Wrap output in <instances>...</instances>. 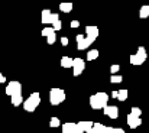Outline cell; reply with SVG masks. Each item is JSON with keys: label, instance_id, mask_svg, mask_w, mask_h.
Segmentation results:
<instances>
[{"label": "cell", "instance_id": "obj_18", "mask_svg": "<svg viewBox=\"0 0 149 133\" xmlns=\"http://www.w3.org/2000/svg\"><path fill=\"white\" fill-rule=\"evenodd\" d=\"M139 17H141V19L149 17V6L148 4H143V6L141 7V10H139Z\"/></svg>", "mask_w": 149, "mask_h": 133}, {"label": "cell", "instance_id": "obj_7", "mask_svg": "<svg viewBox=\"0 0 149 133\" xmlns=\"http://www.w3.org/2000/svg\"><path fill=\"white\" fill-rule=\"evenodd\" d=\"M6 94L10 97L16 94H22V84L19 81H9L6 86Z\"/></svg>", "mask_w": 149, "mask_h": 133}, {"label": "cell", "instance_id": "obj_1", "mask_svg": "<svg viewBox=\"0 0 149 133\" xmlns=\"http://www.w3.org/2000/svg\"><path fill=\"white\" fill-rule=\"evenodd\" d=\"M107 103H109V94L107 93L100 91V93L90 95V107L94 109V110H100V109L103 110L107 106Z\"/></svg>", "mask_w": 149, "mask_h": 133}, {"label": "cell", "instance_id": "obj_26", "mask_svg": "<svg viewBox=\"0 0 149 133\" xmlns=\"http://www.w3.org/2000/svg\"><path fill=\"white\" fill-rule=\"evenodd\" d=\"M52 29H54L55 32H56V31H61V29H62V22H61V20H56V22L52 25Z\"/></svg>", "mask_w": 149, "mask_h": 133}, {"label": "cell", "instance_id": "obj_27", "mask_svg": "<svg viewBox=\"0 0 149 133\" xmlns=\"http://www.w3.org/2000/svg\"><path fill=\"white\" fill-rule=\"evenodd\" d=\"M55 41H56V35H55V32L47 38V42H48L49 45H54V44H55Z\"/></svg>", "mask_w": 149, "mask_h": 133}, {"label": "cell", "instance_id": "obj_6", "mask_svg": "<svg viewBox=\"0 0 149 133\" xmlns=\"http://www.w3.org/2000/svg\"><path fill=\"white\" fill-rule=\"evenodd\" d=\"M86 70V61L83 58H74V62H72V75L74 77H78L84 72Z\"/></svg>", "mask_w": 149, "mask_h": 133}, {"label": "cell", "instance_id": "obj_29", "mask_svg": "<svg viewBox=\"0 0 149 133\" xmlns=\"http://www.w3.org/2000/svg\"><path fill=\"white\" fill-rule=\"evenodd\" d=\"M70 26H71V28H78V26H80V22H78V20H71Z\"/></svg>", "mask_w": 149, "mask_h": 133}, {"label": "cell", "instance_id": "obj_4", "mask_svg": "<svg viewBox=\"0 0 149 133\" xmlns=\"http://www.w3.org/2000/svg\"><path fill=\"white\" fill-rule=\"evenodd\" d=\"M146 58H148L146 49H145L143 46H139L138 51H136V54H132V55L129 56V61H130L132 65H142V64L146 61Z\"/></svg>", "mask_w": 149, "mask_h": 133}, {"label": "cell", "instance_id": "obj_31", "mask_svg": "<svg viewBox=\"0 0 149 133\" xmlns=\"http://www.w3.org/2000/svg\"><path fill=\"white\" fill-rule=\"evenodd\" d=\"M4 83H6V77L0 72V84H4Z\"/></svg>", "mask_w": 149, "mask_h": 133}, {"label": "cell", "instance_id": "obj_22", "mask_svg": "<svg viewBox=\"0 0 149 133\" xmlns=\"http://www.w3.org/2000/svg\"><path fill=\"white\" fill-rule=\"evenodd\" d=\"M58 126H61V122H59V119L58 117H51L49 120V127H58Z\"/></svg>", "mask_w": 149, "mask_h": 133}, {"label": "cell", "instance_id": "obj_25", "mask_svg": "<svg viewBox=\"0 0 149 133\" xmlns=\"http://www.w3.org/2000/svg\"><path fill=\"white\" fill-rule=\"evenodd\" d=\"M130 114H133V116H136V117H141V114H142V110H141L139 107H132V110H130Z\"/></svg>", "mask_w": 149, "mask_h": 133}, {"label": "cell", "instance_id": "obj_16", "mask_svg": "<svg viewBox=\"0 0 149 133\" xmlns=\"http://www.w3.org/2000/svg\"><path fill=\"white\" fill-rule=\"evenodd\" d=\"M72 7H74V4L71 1H64V3L59 4V10L64 12V13H70L72 10Z\"/></svg>", "mask_w": 149, "mask_h": 133}, {"label": "cell", "instance_id": "obj_24", "mask_svg": "<svg viewBox=\"0 0 149 133\" xmlns=\"http://www.w3.org/2000/svg\"><path fill=\"white\" fill-rule=\"evenodd\" d=\"M120 71V65H117V64H113L111 67H110V72H111V75H117V72Z\"/></svg>", "mask_w": 149, "mask_h": 133}, {"label": "cell", "instance_id": "obj_20", "mask_svg": "<svg viewBox=\"0 0 149 133\" xmlns=\"http://www.w3.org/2000/svg\"><path fill=\"white\" fill-rule=\"evenodd\" d=\"M104 129H106V126L101 125V123H99V122H96V123L93 125V132L94 133H103Z\"/></svg>", "mask_w": 149, "mask_h": 133}, {"label": "cell", "instance_id": "obj_9", "mask_svg": "<svg viewBox=\"0 0 149 133\" xmlns=\"http://www.w3.org/2000/svg\"><path fill=\"white\" fill-rule=\"evenodd\" d=\"M103 111H104V114L107 116V117H110V119H117L119 117V109L116 107V106H106L104 109H103Z\"/></svg>", "mask_w": 149, "mask_h": 133}, {"label": "cell", "instance_id": "obj_19", "mask_svg": "<svg viewBox=\"0 0 149 133\" xmlns=\"http://www.w3.org/2000/svg\"><path fill=\"white\" fill-rule=\"evenodd\" d=\"M99 58V51L97 49H90L87 52V61H94Z\"/></svg>", "mask_w": 149, "mask_h": 133}, {"label": "cell", "instance_id": "obj_14", "mask_svg": "<svg viewBox=\"0 0 149 133\" xmlns=\"http://www.w3.org/2000/svg\"><path fill=\"white\" fill-rule=\"evenodd\" d=\"M10 103H12V106H15V107H17V106L23 104V95H22V94L12 95V97H10Z\"/></svg>", "mask_w": 149, "mask_h": 133}, {"label": "cell", "instance_id": "obj_30", "mask_svg": "<svg viewBox=\"0 0 149 133\" xmlns=\"http://www.w3.org/2000/svg\"><path fill=\"white\" fill-rule=\"evenodd\" d=\"M113 133H125V130L120 127H113Z\"/></svg>", "mask_w": 149, "mask_h": 133}, {"label": "cell", "instance_id": "obj_8", "mask_svg": "<svg viewBox=\"0 0 149 133\" xmlns=\"http://www.w3.org/2000/svg\"><path fill=\"white\" fill-rule=\"evenodd\" d=\"M126 122H127V126L130 127V129H136V127H139L141 125H142V119L141 117H136V116H133V114H127V117H126Z\"/></svg>", "mask_w": 149, "mask_h": 133}, {"label": "cell", "instance_id": "obj_21", "mask_svg": "<svg viewBox=\"0 0 149 133\" xmlns=\"http://www.w3.org/2000/svg\"><path fill=\"white\" fill-rule=\"evenodd\" d=\"M123 81V77L122 75H110V83L113 84H120Z\"/></svg>", "mask_w": 149, "mask_h": 133}, {"label": "cell", "instance_id": "obj_2", "mask_svg": "<svg viewBox=\"0 0 149 133\" xmlns=\"http://www.w3.org/2000/svg\"><path fill=\"white\" fill-rule=\"evenodd\" d=\"M39 104H41V94H39L38 91L32 93L26 100H23V109H25L28 113H33V111L38 109Z\"/></svg>", "mask_w": 149, "mask_h": 133}, {"label": "cell", "instance_id": "obj_13", "mask_svg": "<svg viewBox=\"0 0 149 133\" xmlns=\"http://www.w3.org/2000/svg\"><path fill=\"white\" fill-rule=\"evenodd\" d=\"M93 125H94V122H88V120H84V122H78V123H77L78 129H80L83 133L88 132V130L93 127Z\"/></svg>", "mask_w": 149, "mask_h": 133}, {"label": "cell", "instance_id": "obj_17", "mask_svg": "<svg viewBox=\"0 0 149 133\" xmlns=\"http://www.w3.org/2000/svg\"><path fill=\"white\" fill-rule=\"evenodd\" d=\"M127 95H129V93H127L126 88H122L117 91V100L119 101H126L127 100Z\"/></svg>", "mask_w": 149, "mask_h": 133}, {"label": "cell", "instance_id": "obj_28", "mask_svg": "<svg viewBox=\"0 0 149 133\" xmlns=\"http://www.w3.org/2000/svg\"><path fill=\"white\" fill-rule=\"evenodd\" d=\"M59 41H61L62 46H67V45H68V38H67V36H62V38H61Z\"/></svg>", "mask_w": 149, "mask_h": 133}, {"label": "cell", "instance_id": "obj_15", "mask_svg": "<svg viewBox=\"0 0 149 133\" xmlns=\"http://www.w3.org/2000/svg\"><path fill=\"white\" fill-rule=\"evenodd\" d=\"M72 62H74V58H70V56L61 58V67L62 68H72Z\"/></svg>", "mask_w": 149, "mask_h": 133}, {"label": "cell", "instance_id": "obj_3", "mask_svg": "<svg viewBox=\"0 0 149 133\" xmlns=\"http://www.w3.org/2000/svg\"><path fill=\"white\" fill-rule=\"evenodd\" d=\"M65 91L62 88H56V87H54V88L49 90V103L51 106H59L61 103H64L65 101Z\"/></svg>", "mask_w": 149, "mask_h": 133}, {"label": "cell", "instance_id": "obj_12", "mask_svg": "<svg viewBox=\"0 0 149 133\" xmlns=\"http://www.w3.org/2000/svg\"><path fill=\"white\" fill-rule=\"evenodd\" d=\"M93 42H94L93 39H90V38L84 36L81 41H78V42H77V48H78V51H86V49H88V46L93 44Z\"/></svg>", "mask_w": 149, "mask_h": 133}, {"label": "cell", "instance_id": "obj_32", "mask_svg": "<svg viewBox=\"0 0 149 133\" xmlns=\"http://www.w3.org/2000/svg\"><path fill=\"white\" fill-rule=\"evenodd\" d=\"M110 97H113V98H117V91H111Z\"/></svg>", "mask_w": 149, "mask_h": 133}, {"label": "cell", "instance_id": "obj_11", "mask_svg": "<svg viewBox=\"0 0 149 133\" xmlns=\"http://www.w3.org/2000/svg\"><path fill=\"white\" fill-rule=\"evenodd\" d=\"M86 36L87 38H90V39H93V41H96L97 39V36H99V28L97 26H87L86 28Z\"/></svg>", "mask_w": 149, "mask_h": 133}, {"label": "cell", "instance_id": "obj_10", "mask_svg": "<svg viewBox=\"0 0 149 133\" xmlns=\"http://www.w3.org/2000/svg\"><path fill=\"white\" fill-rule=\"evenodd\" d=\"M80 132L77 123H72V122H67L62 125V133H77Z\"/></svg>", "mask_w": 149, "mask_h": 133}, {"label": "cell", "instance_id": "obj_23", "mask_svg": "<svg viewBox=\"0 0 149 133\" xmlns=\"http://www.w3.org/2000/svg\"><path fill=\"white\" fill-rule=\"evenodd\" d=\"M54 32H55V31H54L52 28H49V26H48V28H44V29H42L41 35H42V36H45V38H48V36H49V35H52Z\"/></svg>", "mask_w": 149, "mask_h": 133}, {"label": "cell", "instance_id": "obj_5", "mask_svg": "<svg viewBox=\"0 0 149 133\" xmlns=\"http://www.w3.org/2000/svg\"><path fill=\"white\" fill-rule=\"evenodd\" d=\"M42 17H41V20H42V23H45V25H54L56 20H59V16L56 15V13H52L49 9H45V10H42Z\"/></svg>", "mask_w": 149, "mask_h": 133}]
</instances>
